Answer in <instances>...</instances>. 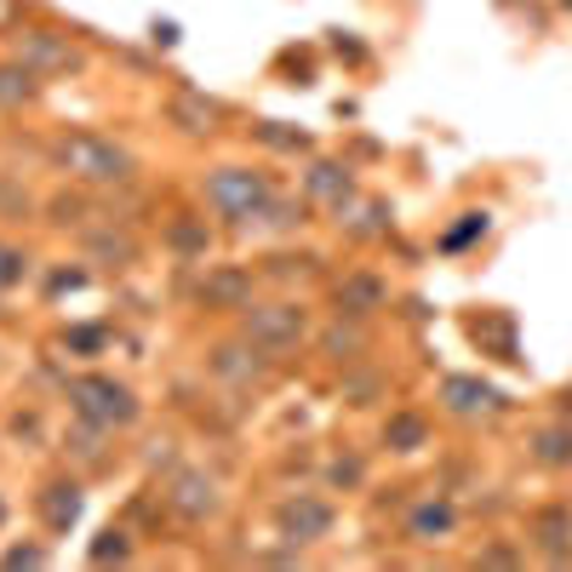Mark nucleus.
<instances>
[{
  "mask_svg": "<svg viewBox=\"0 0 572 572\" xmlns=\"http://www.w3.org/2000/svg\"><path fill=\"white\" fill-rule=\"evenodd\" d=\"M12 275H18V258H12V252H0V281H12Z\"/></svg>",
  "mask_w": 572,
  "mask_h": 572,
  "instance_id": "f03ea898",
  "label": "nucleus"
},
{
  "mask_svg": "<svg viewBox=\"0 0 572 572\" xmlns=\"http://www.w3.org/2000/svg\"><path fill=\"white\" fill-rule=\"evenodd\" d=\"M63 166L81 173V178H121L126 155L110 149V144H97V138H70V144H63Z\"/></svg>",
  "mask_w": 572,
  "mask_h": 572,
  "instance_id": "f257e3e1",
  "label": "nucleus"
},
{
  "mask_svg": "<svg viewBox=\"0 0 572 572\" xmlns=\"http://www.w3.org/2000/svg\"><path fill=\"white\" fill-rule=\"evenodd\" d=\"M566 7H572V0H566Z\"/></svg>",
  "mask_w": 572,
  "mask_h": 572,
  "instance_id": "7ed1b4c3",
  "label": "nucleus"
}]
</instances>
